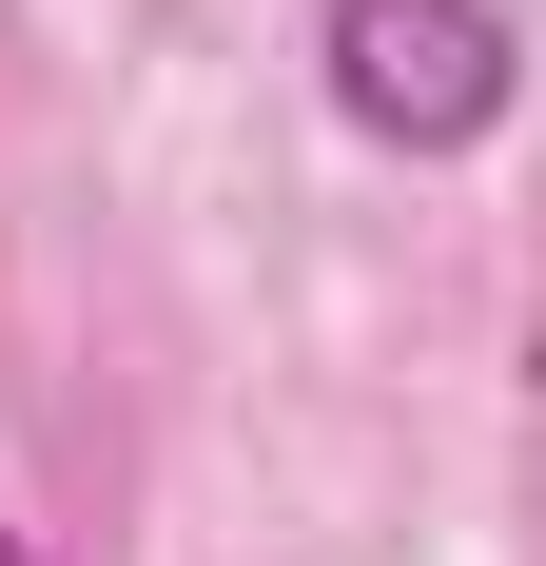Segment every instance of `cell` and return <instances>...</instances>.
Returning a JSON list of instances; mask_svg holds the SVG:
<instances>
[{
	"label": "cell",
	"mask_w": 546,
	"mask_h": 566,
	"mask_svg": "<svg viewBox=\"0 0 546 566\" xmlns=\"http://www.w3.org/2000/svg\"><path fill=\"white\" fill-rule=\"evenodd\" d=\"M313 78L371 157H489L527 117V20L507 0H313Z\"/></svg>",
	"instance_id": "1"
},
{
	"label": "cell",
	"mask_w": 546,
	"mask_h": 566,
	"mask_svg": "<svg viewBox=\"0 0 546 566\" xmlns=\"http://www.w3.org/2000/svg\"><path fill=\"white\" fill-rule=\"evenodd\" d=\"M0 566H40V547H20V527H0Z\"/></svg>",
	"instance_id": "2"
}]
</instances>
